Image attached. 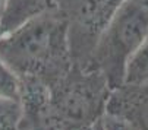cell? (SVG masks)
<instances>
[{
	"label": "cell",
	"instance_id": "cell-9",
	"mask_svg": "<svg viewBox=\"0 0 148 130\" xmlns=\"http://www.w3.org/2000/svg\"><path fill=\"white\" fill-rule=\"evenodd\" d=\"M22 110L19 102L0 101V130H22Z\"/></svg>",
	"mask_w": 148,
	"mask_h": 130
},
{
	"label": "cell",
	"instance_id": "cell-6",
	"mask_svg": "<svg viewBox=\"0 0 148 130\" xmlns=\"http://www.w3.org/2000/svg\"><path fill=\"white\" fill-rule=\"evenodd\" d=\"M54 7V0H8L0 18V37Z\"/></svg>",
	"mask_w": 148,
	"mask_h": 130
},
{
	"label": "cell",
	"instance_id": "cell-4",
	"mask_svg": "<svg viewBox=\"0 0 148 130\" xmlns=\"http://www.w3.org/2000/svg\"><path fill=\"white\" fill-rule=\"evenodd\" d=\"M125 0H54L68 22L72 63L88 67L92 51L109 22Z\"/></svg>",
	"mask_w": 148,
	"mask_h": 130
},
{
	"label": "cell",
	"instance_id": "cell-8",
	"mask_svg": "<svg viewBox=\"0 0 148 130\" xmlns=\"http://www.w3.org/2000/svg\"><path fill=\"white\" fill-rule=\"evenodd\" d=\"M0 101L21 102V80L0 59Z\"/></svg>",
	"mask_w": 148,
	"mask_h": 130
},
{
	"label": "cell",
	"instance_id": "cell-1",
	"mask_svg": "<svg viewBox=\"0 0 148 130\" xmlns=\"http://www.w3.org/2000/svg\"><path fill=\"white\" fill-rule=\"evenodd\" d=\"M110 94L106 78L91 66L73 64L49 85L22 80V130H85L106 116Z\"/></svg>",
	"mask_w": 148,
	"mask_h": 130
},
{
	"label": "cell",
	"instance_id": "cell-7",
	"mask_svg": "<svg viewBox=\"0 0 148 130\" xmlns=\"http://www.w3.org/2000/svg\"><path fill=\"white\" fill-rule=\"evenodd\" d=\"M125 83L128 85L148 83V35L141 44V47L131 57L128 66H126Z\"/></svg>",
	"mask_w": 148,
	"mask_h": 130
},
{
	"label": "cell",
	"instance_id": "cell-2",
	"mask_svg": "<svg viewBox=\"0 0 148 130\" xmlns=\"http://www.w3.org/2000/svg\"><path fill=\"white\" fill-rule=\"evenodd\" d=\"M0 59L19 80L54 82L73 66L66 19L54 7L0 37Z\"/></svg>",
	"mask_w": 148,
	"mask_h": 130
},
{
	"label": "cell",
	"instance_id": "cell-11",
	"mask_svg": "<svg viewBox=\"0 0 148 130\" xmlns=\"http://www.w3.org/2000/svg\"><path fill=\"white\" fill-rule=\"evenodd\" d=\"M85 130H106V129H104V121H103V118H101L100 121H97L95 124H92L91 127L85 129Z\"/></svg>",
	"mask_w": 148,
	"mask_h": 130
},
{
	"label": "cell",
	"instance_id": "cell-10",
	"mask_svg": "<svg viewBox=\"0 0 148 130\" xmlns=\"http://www.w3.org/2000/svg\"><path fill=\"white\" fill-rule=\"evenodd\" d=\"M103 121H104V129L106 130H134L125 121H122L119 118H114L112 116H107V114L103 117Z\"/></svg>",
	"mask_w": 148,
	"mask_h": 130
},
{
	"label": "cell",
	"instance_id": "cell-5",
	"mask_svg": "<svg viewBox=\"0 0 148 130\" xmlns=\"http://www.w3.org/2000/svg\"><path fill=\"white\" fill-rule=\"evenodd\" d=\"M106 114L125 121L134 130H148V83H125L113 89Z\"/></svg>",
	"mask_w": 148,
	"mask_h": 130
},
{
	"label": "cell",
	"instance_id": "cell-12",
	"mask_svg": "<svg viewBox=\"0 0 148 130\" xmlns=\"http://www.w3.org/2000/svg\"><path fill=\"white\" fill-rule=\"evenodd\" d=\"M6 2L8 0H0V18L3 15V10H5V6H6Z\"/></svg>",
	"mask_w": 148,
	"mask_h": 130
},
{
	"label": "cell",
	"instance_id": "cell-3",
	"mask_svg": "<svg viewBox=\"0 0 148 130\" xmlns=\"http://www.w3.org/2000/svg\"><path fill=\"white\" fill-rule=\"evenodd\" d=\"M147 35L148 0H125L103 31L90 60V66L106 78L112 91L125 83L126 66Z\"/></svg>",
	"mask_w": 148,
	"mask_h": 130
}]
</instances>
